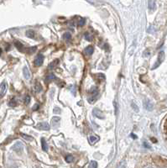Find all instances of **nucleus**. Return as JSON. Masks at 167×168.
I'll return each instance as SVG.
<instances>
[{"label":"nucleus","instance_id":"nucleus-1","mask_svg":"<svg viewBox=\"0 0 167 168\" xmlns=\"http://www.w3.org/2000/svg\"><path fill=\"white\" fill-rule=\"evenodd\" d=\"M98 96H99V93H98V88L95 87H93L91 89V97H88V102L90 103H92L94 101H96V99L98 98Z\"/></svg>","mask_w":167,"mask_h":168},{"label":"nucleus","instance_id":"nucleus-2","mask_svg":"<svg viewBox=\"0 0 167 168\" xmlns=\"http://www.w3.org/2000/svg\"><path fill=\"white\" fill-rule=\"evenodd\" d=\"M144 107H145V109L148 111H152L154 109V104L149 99L144 100Z\"/></svg>","mask_w":167,"mask_h":168},{"label":"nucleus","instance_id":"nucleus-3","mask_svg":"<svg viewBox=\"0 0 167 168\" xmlns=\"http://www.w3.org/2000/svg\"><path fill=\"white\" fill-rule=\"evenodd\" d=\"M43 62H44V56L41 55V54H39V55L35 57L34 63L36 66H39L43 64Z\"/></svg>","mask_w":167,"mask_h":168},{"label":"nucleus","instance_id":"nucleus-4","mask_svg":"<svg viewBox=\"0 0 167 168\" xmlns=\"http://www.w3.org/2000/svg\"><path fill=\"white\" fill-rule=\"evenodd\" d=\"M163 57H164V52L163 51H160V53H159V56H158V59H157V62H156V63L154 65V66L152 67V69L154 70V69H155V68H157L160 64L162 63V62H163Z\"/></svg>","mask_w":167,"mask_h":168},{"label":"nucleus","instance_id":"nucleus-5","mask_svg":"<svg viewBox=\"0 0 167 168\" xmlns=\"http://www.w3.org/2000/svg\"><path fill=\"white\" fill-rule=\"evenodd\" d=\"M93 115L96 116L97 118H98V119H105V116H104V114H103V113L100 109H97V108L93 109Z\"/></svg>","mask_w":167,"mask_h":168},{"label":"nucleus","instance_id":"nucleus-6","mask_svg":"<svg viewBox=\"0 0 167 168\" xmlns=\"http://www.w3.org/2000/svg\"><path fill=\"white\" fill-rule=\"evenodd\" d=\"M23 149H24V144L22 142H17L16 144H14V146H13V150L18 153L21 152Z\"/></svg>","mask_w":167,"mask_h":168},{"label":"nucleus","instance_id":"nucleus-7","mask_svg":"<svg viewBox=\"0 0 167 168\" xmlns=\"http://www.w3.org/2000/svg\"><path fill=\"white\" fill-rule=\"evenodd\" d=\"M36 128H38V129H42V130H49L50 129V125H49L48 123L42 122V123H39L37 125H36Z\"/></svg>","mask_w":167,"mask_h":168},{"label":"nucleus","instance_id":"nucleus-8","mask_svg":"<svg viewBox=\"0 0 167 168\" xmlns=\"http://www.w3.org/2000/svg\"><path fill=\"white\" fill-rule=\"evenodd\" d=\"M6 91H7V82H4L0 85V97L4 96Z\"/></svg>","mask_w":167,"mask_h":168},{"label":"nucleus","instance_id":"nucleus-9","mask_svg":"<svg viewBox=\"0 0 167 168\" xmlns=\"http://www.w3.org/2000/svg\"><path fill=\"white\" fill-rule=\"evenodd\" d=\"M23 73H24V77L25 79H29L31 77V74H30V71L28 68L27 66H25L24 69H23Z\"/></svg>","mask_w":167,"mask_h":168},{"label":"nucleus","instance_id":"nucleus-10","mask_svg":"<svg viewBox=\"0 0 167 168\" xmlns=\"http://www.w3.org/2000/svg\"><path fill=\"white\" fill-rule=\"evenodd\" d=\"M93 51H94V48H93V46H92V45L88 46L84 50V53L86 54V56H91L92 54L93 53Z\"/></svg>","mask_w":167,"mask_h":168},{"label":"nucleus","instance_id":"nucleus-11","mask_svg":"<svg viewBox=\"0 0 167 168\" xmlns=\"http://www.w3.org/2000/svg\"><path fill=\"white\" fill-rule=\"evenodd\" d=\"M88 140H89V143L90 144H95L96 142H98V141L99 140V137L97 136V135H92V136L89 137Z\"/></svg>","mask_w":167,"mask_h":168},{"label":"nucleus","instance_id":"nucleus-12","mask_svg":"<svg viewBox=\"0 0 167 168\" xmlns=\"http://www.w3.org/2000/svg\"><path fill=\"white\" fill-rule=\"evenodd\" d=\"M14 45L16 46V48H17L19 50V51H24L25 47H24V45H23L21 42H19V41H18V40H16V41L14 42Z\"/></svg>","mask_w":167,"mask_h":168},{"label":"nucleus","instance_id":"nucleus-13","mask_svg":"<svg viewBox=\"0 0 167 168\" xmlns=\"http://www.w3.org/2000/svg\"><path fill=\"white\" fill-rule=\"evenodd\" d=\"M148 8H149V9L150 10V11H154V10L155 9V8H156V3H155V1H149L148 2Z\"/></svg>","mask_w":167,"mask_h":168},{"label":"nucleus","instance_id":"nucleus-14","mask_svg":"<svg viewBox=\"0 0 167 168\" xmlns=\"http://www.w3.org/2000/svg\"><path fill=\"white\" fill-rule=\"evenodd\" d=\"M60 121H61V119H60L59 117H54L52 119V124H53V126H54V128L55 127H57L58 126V124H60Z\"/></svg>","mask_w":167,"mask_h":168},{"label":"nucleus","instance_id":"nucleus-15","mask_svg":"<svg viewBox=\"0 0 167 168\" xmlns=\"http://www.w3.org/2000/svg\"><path fill=\"white\" fill-rule=\"evenodd\" d=\"M41 147L44 151H47L48 150V144H46L45 140L44 138H41Z\"/></svg>","mask_w":167,"mask_h":168},{"label":"nucleus","instance_id":"nucleus-16","mask_svg":"<svg viewBox=\"0 0 167 168\" xmlns=\"http://www.w3.org/2000/svg\"><path fill=\"white\" fill-rule=\"evenodd\" d=\"M41 89H42V87H41V84L39 83V82H36L35 85H34V90H35V92L39 93V92H41Z\"/></svg>","mask_w":167,"mask_h":168},{"label":"nucleus","instance_id":"nucleus-17","mask_svg":"<svg viewBox=\"0 0 167 168\" xmlns=\"http://www.w3.org/2000/svg\"><path fill=\"white\" fill-rule=\"evenodd\" d=\"M58 63H59V60H53V62L51 63H50V65H49V69H54L55 67L58 65Z\"/></svg>","mask_w":167,"mask_h":168},{"label":"nucleus","instance_id":"nucleus-18","mask_svg":"<svg viewBox=\"0 0 167 168\" xmlns=\"http://www.w3.org/2000/svg\"><path fill=\"white\" fill-rule=\"evenodd\" d=\"M26 36L29 37V38H34L35 37V31L32 29H29L26 32Z\"/></svg>","mask_w":167,"mask_h":168},{"label":"nucleus","instance_id":"nucleus-19","mask_svg":"<svg viewBox=\"0 0 167 168\" xmlns=\"http://www.w3.org/2000/svg\"><path fill=\"white\" fill-rule=\"evenodd\" d=\"M55 76L53 73H50L45 78L46 82H50V81H52V80H55Z\"/></svg>","mask_w":167,"mask_h":168},{"label":"nucleus","instance_id":"nucleus-20","mask_svg":"<svg viewBox=\"0 0 167 168\" xmlns=\"http://www.w3.org/2000/svg\"><path fill=\"white\" fill-rule=\"evenodd\" d=\"M98 167V162L96 161H92L89 164L88 168H97Z\"/></svg>","mask_w":167,"mask_h":168},{"label":"nucleus","instance_id":"nucleus-21","mask_svg":"<svg viewBox=\"0 0 167 168\" xmlns=\"http://www.w3.org/2000/svg\"><path fill=\"white\" fill-rule=\"evenodd\" d=\"M21 135H22V137H23V138H24V139L27 140H29V141H32L33 140H34V138H33L32 136L27 135V134H23V133H21Z\"/></svg>","mask_w":167,"mask_h":168},{"label":"nucleus","instance_id":"nucleus-22","mask_svg":"<svg viewBox=\"0 0 167 168\" xmlns=\"http://www.w3.org/2000/svg\"><path fill=\"white\" fill-rule=\"evenodd\" d=\"M71 33L66 32V33L64 34V35H63V39L66 40H71Z\"/></svg>","mask_w":167,"mask_h":168},{"label":"nucleus","instance_id":"nucleus-23","mask_svg":"<svg viewBox=\"0 0 167 168\" xmlns=\"http://www.w3.org/2000/svg\"><path fill=\"white\" fill-rule=\"evenodd\" d=\"M73 160H74V157H73L72 155H68V156H66V162H71Z\"/></svg>","mask_w":167,"mask_h":168},{"label":"nucleus","instance_id":"nucleus-24","mask_svg":"<svg viewBox=\"0 0 167 168\" xmlns=\"http://www.w3.org/2000/svg\"><path fill=\"white\" fill-rule=\"evenodd\" d=\"M9 107H15L17 105V102H16V100L14 98H13L12 100H10V102L9 103Z\"/></svg>","mask_w":167,"mask_h":168},{"label":"nucleus","instance_id":"nucleus-25","mask_svg":"<svg viewBox=\"0 0 167 168\" xmlns=\"http://www.w3.org/2000/svg\"><path fill=\"white\" fill-rule=\"evenodd\" d=\"M85 38L86 40L91 41V40H92V35L90 33H85Z\"/></svg>","mask_w":167,"mask_h":168},{"label":"nucleus","instance_id":"nucleus-26","mask_svg":"<svg viewBox=\"0 0 167 168\" xmlns=\"http://www.w3.org/2000/svg\"><path fill=\"white\" fill-rule=\"evenodd\" d=\"M36 49H37V47H36V46H32V47H29V48H28L27 50H28V52L29 54H32V53H35Z\"/></svg>","mask_w":167,"mask_h":168},{"label":"nucleus","instance_id":"nucleus-27","mask_svg":"<svg viewBox=\"0 0 167 168\" xmlns=\"http://www.w3.org/2000/svg\"><path fill=\"white\" fill-rule=\"evenodd\" d=\"M86 24V19H80L78 21V25L79 26H84Z\"/></svg>","mask_w":167,"mask_h":168},{"label":"nucleus","instance_id":"nucleus-28","mask_svg":"<svg viewBox=\"0 0 167 168\" xmlns=\"http://www.w3.org/2000/svg\"><path fill=\"white\" fill-rule=\"evenodd\" d=\"M131 106H132V108H133V110H135V112H137V113L139 112V108H138V106H137L134 103H132Z\"/></svg>","mask_w":167,"mask_h":168},{"label":"nucleus","instance_id":"nucleus-29","mask_svg":"<svg viewBox=\"0 0 167 168\" xmlns=\"http://www.w3.org/2000/svg\"><path fill=\"white\" fill-rule=\"evenodd\" d=\"M29 102H30V97H29V95H27L25 98V104H29Z\"/></svg>","mask_w":167,"mask_h":168},{"label":"nucleus","instance_id":"nucleus-30","mask_svg":"<svg viewBox=\"0 0 167 168\" xmlns=\"http://www.w3.org/2000/svg\"><path fill=\"white\" fill-rule=\"evenodd\" d=\"M143 146H145V148H147V149H151V146H150L149 144L147 143V141H144V142H143Z\"/></svg>","mask_w":167,"mask_h":168},{"label":"nucleus","instance_id":"nucleus-31","mask_svg":"<svg viewBox=\"0 0 167 168\" xmlns=\"http://www.w3.org/2000/svg\"><path fill=\"white\" fill-rule=\"evenodd\" d=\"M118 168H126V163L125 161H123L119 164V166H118Z\"/></svg>","mask_w":167,"mask_h":168},{"label":"nucleus","instance_id":"nucleus-32","mask_svg":"<svg viewBox=\"0 0 167 168\" xmlns=\"http://www.w3.org/2000/svg\"><path fill=\"white\" fill-rule=\"evenodd\" d=\"M39 105L38 103H36V104H35L34 106H33V109H32L34 110V111H36V110L39 109Z\"/></svg>","mask_w":167,"mask_h":168},{"label":"nucleus","instance_id":"nucleus-33","mask_svg":"<svg viewBox=\"0 0 167 168\" xmlns=\"http://www.w3.org/2000/svg\"><path fill=\"white\" fill-rule=\"evenodd\" d=\"M60 112H61V109H60L58 107H55V109H54V113H59Z\"/></svg>","mask_w":167,"mask_h":168},{"label":"nucleus","instance_id":"nucleus-34","mask_svg":"<svg viewBox=\"0 0 167 168\" xmlns=\"http://www.w3.org/2000/svg\"><path fill=\"white\" fill-rule=\"evenodd\" d=\"M74 87H75L74 86H72V87H71V93H72L73 95H75V94H76V88L74 89Z\"/></svg>","mask_w":167,"mask_h":168},{"label":"nucleus","instance_id":"nucleus-35","mask_svg":"<svg viewBox=\"0 0 167 168\" xmlns=\"http://www.w3.org/2000/svg\"><path fill=\"white\" fill-rule=\"evenodd\" d=\"M114 109H115V113H118V106H117V103L114 102Z\"/></svg>","mask_w":167,"mask_h":168},{"label":"nucleus","instance_id":"nucleus-36","mask_svg":"<svg viewBox=\"0 0 167 168\" xmlns=\"http://www.w3.org/2000/svg\"><path fill=\"white\" fill-rule=\"evenodd\" d=\"M151 140H152V142H154V143H156L157 142V140L155 139V138H151Z\"/></svg>","mask_w":167,"mask_h":168},{"label":"nucleus","instance_id":"nucleus-37","mask_svg":"<svg viewBox=\"0 0 167 168\" xmlns=\"http://www.w3.org/2000/svg\"><path fill=\"white\" fill-rule=\"evenodd\" d=\"M131 136L133 138V139H136V138H137V136H136V135H134V134H131Z\"/></svg>","mask_w":167,"mask_h":168},{"label":"nucleus","instance_id":"nucleus-38","mask_svg":"<svg viewBox=\"0 0 167 168\" xmlns=\"http://www.w3.org/2000/svg\"><path fill=\"white\" fill-rule=\"evenodd\" d=\"M1 53H2V50H1V48H0V55H1Z\"/></svg>","mask_w":167,"mask_h":168},{"label":"nucleus","instance_id":"nucleus-39","mask_svg":"<svg viewBox=\"0 0 167 168\" xmlns=\"http://www.w3.org/2000/svg\"><path fill=\"white\" fill-rule=\"evenodd\" d=\"M147 168H151V167H147Z\"/></svg>","mask_w":167,"mask_h":168}]
</instances>
